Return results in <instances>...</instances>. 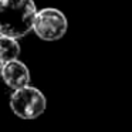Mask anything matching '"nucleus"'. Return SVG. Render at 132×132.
Listing matches in <instances>:
<instances>
[{
  "label": "nucleus",
  "mask_w": 132,
  "mask_h": 132,
  "mask_svg": "<svg viewBox=\"0 0 132 132\" xmlns=\"http://www.w3.org/2000/svg\"><path fill=\"white\" fill-rule=\"evenodd\" d=\"M3 81L6 82L7 87L13 89H19L21 87L29 85L30 82V71L27 65L17 58L12 61H7L3 64V70H2V75Z\"/></svg>",
  "instance_id": "4"
},
{
  "label": "nucleus",
  "mask_w": 132,
  "mask_h": 132,
  "mask_svg": "<svg viewBox=\"0 0 132 132\" xmlns=\"http://www.w3.org/2000/svg\"><path fill=\"white\" fill-rule=\"evenodd\" d=\"M68 29L67 17L58 9H41L37 12L33 23V30L38 38L46 41H55L64 37Z\"/></svg>",
  "instance_id": "3"
},
{
  "label": "nucleus",
  "mask_w": 132,
  "mask_h": 132,
  "mask_svg": "<svg viewBox=\"0 0 132 132\" xmlns=\"http://www.w3.org/2000/svg\"><path fill=\"white\" fill-rule=\"evenodd\" d=\"M19 55H20V46L17 40L7 36H0V61L7 63L16 60Z\"/></svg>",
  "instance_id": "5"
},
{
  "label": "nucleus",
  "mask_w": 132,
  "mask_h": 132,
  "mask_svg": "<svg viewBox=\"0 0 132 132\" xmlns=\"http://www.w3.org/2000/svg\"><path fill=\"white\" fill-rule=\"evenodd\" d=\"M3 61H0V75H2V70H3Z\"/></svg>",
  "instance_id": "6"
},
{
  "label": "nucleus",
  "mask_w": 132,
  "mask_h": 132,
  "mask_svg": "<svg viewBox=\"0 0 132 132\" xmlns=\"http://www.w3.org/2000/svg\"><path fill=\"white\" fill-rule=\"evenodd\" d=\"M37 7L33 0H0V36L21 38L33 30Z\"/></svg>",
  "instance_id": "1"
},
{
  "label": "nucleus",
  "mask_w": 132,
  "mask_h": 132,
  "mask_svg": "<svg viewBox=\"0 0 132 132\" xmlns=\"http://www.w3.org/2000/svg\"><path fill=\"white\" fill-rule=\"evenodd\" d=\"M10 108L21 119H36L46 111L47 100L40 89L26 85L14 89L10 97Z\"/></svg>",
  "instance_id": "2"
}]
</instances>
